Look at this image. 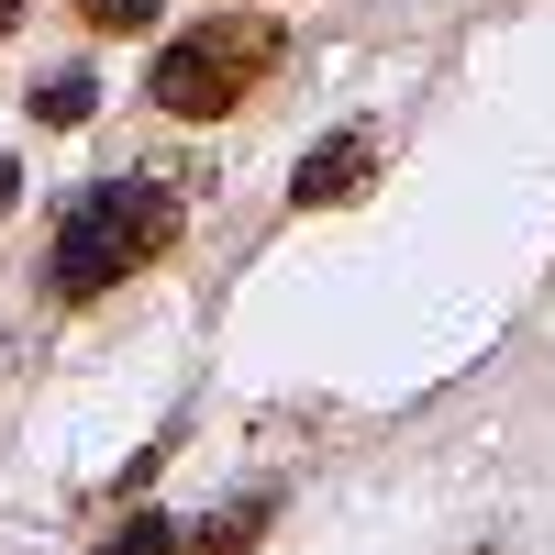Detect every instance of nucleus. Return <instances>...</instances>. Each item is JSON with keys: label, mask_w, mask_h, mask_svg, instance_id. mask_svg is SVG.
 Returning <instances> with one entry per match:
<instances>
[{"label": "nucleus", "mask_w": 555, "mask_h": 555, "mask_svg": "<svg viewBox=\"0 0 555 555\" xmlns=\"http://www.w3.org/2000/svg\"><path fill=\"white\" fill-rule=\"evenodd\" d=\"M0 211H23V167L12 156H0Z\"/></svg>", "instance_id": "obj_8"}, {"label": "nucleus", "mask_w": 555, "mask_h": 555, "mask_svg": "<svg viewBox=\"0 0 555 555\" xmlns=\"http://www.w3.org/2000/svg\"><path fill=\"white\" fill-rule=\"evenodd\" d=\"M89 34H156V0H78Z\"/></svg>", "instance_id": "obj_7"}, {"label": "nucleus", "mask_w": 555, "mask_h": 555, "mask_svg": "<svg viewBox=\"0 0 555 555\" xmlns=\"http://www.w3.org/2000/svg\"><path fill=\"white\" fill-rule=\"evenodd\" d=\"M489 555H512V544H489Z\"/></svg>", "instance_id": "obj_10"}, {"label": "nucleus", "mask_w": 555, "mask_h": 555, "mask_svg": "<svg viewBox=\"0 0 555 555\" xmlns=\"http://www.w3.org/2000/svg\"><path fill=\"white\" fill-rule=\"evenodd\" d=\"M278 522V500H234V512H222V522H201V533H178V555H245L256 533Z\"/></svg>", "instance_id": "obj_5"}, {"label": "nucleus", "mask_w": 555, "mask_h": 555, "mask_svg": "<svg viewBox=\"0 0 555 555\" xmlns=\"http://www.w3.org/2000/svg\"><path fill=\"white\" fill-rule=\"evenodd\" d=\"M378 178H389V133H378V122H334V133L289 167V211H345L356 190H378Z\"/></svg>", "instance_id": "obj_3"}, {"label": "nucleus", "mask_w": 555, "mask_h": 555, "mask_svg": "<svg viewBox=\"0 0 555 555\" xmlns=\"http://www.w3.org/2000/svg\"><path fill=\"white\" fill-rule=\"evenodd\" d=\"M178 234H190V211H178L167 178H101V190L67 201L56 256H44V289H56V311H89V300L133 289L156 256H178Z\"/></svg>", "instance_id": "obj_1"}, {"label": "nucleus", "mask_w": 555, "mask_h": 555, "mask_svg": "<svg viewBox=\"0 0 555 555\" xmlns=\"http://www.w3.org/2000/svg\"><path fill=\"white\" fill-rule=\"evenodd\" d=\"M101 555H178V522H167V512H133V522H122Z\"/></svg>", "instance_id": "obj_6"}, {"label": "nucleus", "mask_w": 555, "mask_h": 555, "mask_svg": "<svg viewBox=\"0 0 555 555\" xmlns=\"http://www.w3.org/2000/svg\"><path fill=\"white\" fill-rule=\"evenodd\" d=\"M89 112H101V78H89V67H56L34 89V122L44 133H89Z\"/></svg>", "instance_id": "obj_4"}, {"label": "nucleus", "mask_w": 555, "mask_h": 555, "mask_svg": "<svg viewBox=\"0 0 555 555\" xmlns=\"http://www.w3.org/2000/svg\"><path fill=\"white\" fill-rule=\"evenodd\" d=\"M23 12H34V0H0V44H12V34H23Z\"/></svg>", "instance_id": "obj_9"}, {"label": "nucleus", "mask_w": 555, "mask_h": 555, "mask_svg": "<svg viewBox=\"0 0 555 555\" xmlns=\"http://www.w3.org/2000/svg\"><path fill=\"white\" fill-rule=\"evenodd\" d=\"M278 67H289V34H278L267 12H201L190 34H167V44H156L145 101H156L167 122H234Z\"/></svg>", "instance_id": "obj_2"}]
</instances>
